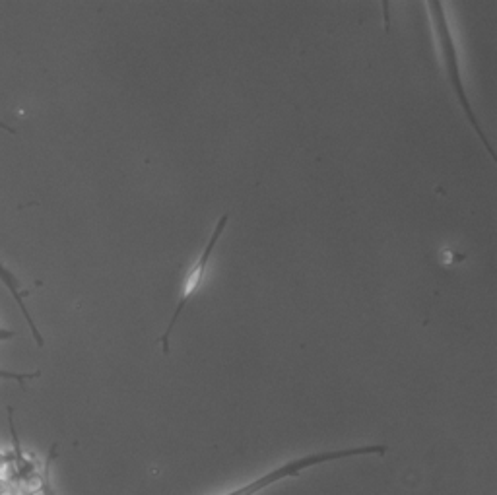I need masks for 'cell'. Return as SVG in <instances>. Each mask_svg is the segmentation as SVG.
Masks as SVG:
<instances>
[{"instance_id": "1", "label": "cell", "mask_w": 497, "mask_h": 495, "mask_svg": "<svg viewBox=\"0 0 497 495\" xmlns=\"http://www.w3.org/2000/svg\"><path fill=\"white\" fill-rule=\"evenodd\" d=\"M387 451H389L387 445H365V446H356V449L324 451V453H311V455L297 456V458H292V460L280 464L278 468H272L270 472H266L264 476L256 478L253 482L241 485V487H235L233 491H227L224 495H256L258 491L270 487L276 482H282V480H288V478H299L305 468L324 464V462H334V460H342V458H351V456H361V455L385 456Z\"/></svg>"}, {"instance_id": "2", "label": "cell", "mask_w": 497, "mask_h": 495, "mask_svg": "<svg viewBox=\"0 0 497 495\" xmlns=\"http://www.w3.org/2000/svg\"><path fill=\"white\" fill-rule=\"evenodd\" d=\"M428 8H429V16H431V19H433V28H435V33H437L439 45H441V55H443L445 68H447L451 87L455 89V93H457L458 101H460L462 111L466 113L470 125L474 126L476 134L480 136V140H482V142H484V146L487 148L489 155H491V157H495V154H493V148L489 146L486 134L482 132V128H480V125H478L476 115L472 113V107H470V101H468L466 91H464V86H462V78H460V70H458V60H457V49H455V43H453V37H451V31H448L447 18H445V14H443V4H441V2H428Z\"/></svg>"}, {"instance_id": "3", "label": "cell", "mask_w": 497, "mask_h": 495, "mask_svg": "<svg viewBox=\"0 0 497 495\" xmlns=\"http://www.w3.org/2000/svg\"><path fill=\"white\" fill-rule=\"evenodd\" d=\"M227 222H229V214L225 212V214H222L220 220L216 222L214 231H212V235H210V239H208L206 247L202 249V252H200L198 258L193 262V266H188V270H186L183 286H181V291H179L177 309H175V313L171 315V319H169V324H167L165 332L159 336V346H161V351H163L165 356L169 353V338H171L173 326H175L177 319L181 317V313H183L185 305L188 303V299L195 295L196 291L200 290V286H202V281H204L206 270H208V264H210V258H212V254H214V249L218 247V241H220V237H222V233H224Z\"/></svg>"}, {"instance_id": "4", "label": "cell", "mask_w": 497, "mask_h": 495, "mask_svg": "<svg viewBox=\"0 0 497 495\" xmlns=\"http://www.w3.org/2000/svg\"><path fill=\"white\" fill-rule=\"evenodd\" d=\"M0 281L4 284V288L8 290V293H10L12 297H14V301L18 303V307H20L21 315L26 317V320H28V326H30L31 334H33V338H35V342H37V346H43V336H41V332L37 330V326H35V322H33V319H31V315L28 313V307H26V301H23V295H26V291L20 290V281H18V278L12 274L2 262H0Z\"/></svg>"}, {"instance_id": "5", "label": "cell", "mask_w": 497, "mask_h": 495, "mask_svg": "<svg viewBox=\"0 0 497 495\" xmlns=\"http://www.w3.org/2000/svg\"><path fill=\"white\" fill-rule=\"evenodd\" d=\"M55 456H57V445L51 446L49 456H47L45 466H43V474H41V484H39L41 495H59L57 493V489H55V484H53V476H51V468H53Z\"/></svg>"}, {"instance_id": "6", "label": "cell", "mask_w": 497, "mask_h": 495, "mask_svg": "<svg viewBox=\"0 0 497 495\" xmlns=\"http://www.w3.org/2000/svg\"><path fill=\"white\" fill-rule=\"evenodd\" d=\"M39 377V371L35 373H12V371H0V379H8V381H18L20 385H23L26 381Z\"/></svg>"}]
</instances>
